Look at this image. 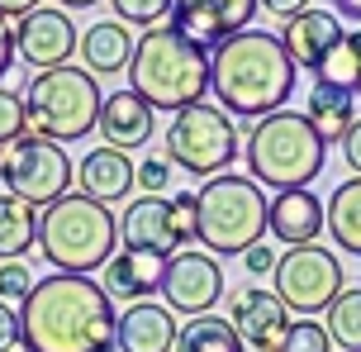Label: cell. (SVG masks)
Instances as JSON below:
<instances>
[{
	"mask_svg": "<svg viewBox=\"0 0 361 352\" xmlns=\"http://www.w3.org/2000/svg\"><path fill=\"white\" fill-rule=\"evenodd\" d=\"M276 262H281V257H276L271 248H262V243L243 253V267H247V277H271V272H276Z\"/></svg>",
	"mask_w": 361,
	"mask_h": 352,
	"instance_id": "d590c367",
	"label": "cell"
},
{
	"mask_svg": "<svg viewBox=\"0 0 361 352\" xmlns=\"http://www.w3.org/2000/svg\"><path fill=\"white\" fill-rule=\"evenodd\" d=\"M281 352H333V338H328L324 324H314V319H295V329H290L286 348Z\"/></svg>",
	"mask_w": 361,
	"mask_h": 352,
	"instance_id": "f546056e",
	"label": "cell"
},
{
	"mask_svg": "<svg viewBox=\"0 0 361 352\" xmlns=\"http://www.w3.org/2000/svg\"><path fill=\"white\" fill-rule=\"evenodd\" d=\"M128 91L143 95L152 110H190L200 95H209V53L171 24L147 29L128 57Z\"/></svg>",
	"mask_w": 361,
	"mask_h": 352,
	"instance_id": "3957f363",
	"label": "cell"
},
{
	"mask_svg": "<svg viewBox=\"0 0 361 352\" xmlns=\"http://www.w3.org/2000/svg\"><path fill=\"white\" fill-rule=\"evenodd\" d=\"M166 162L190 176H224L243 152V129L233 124V114H224L219 105H190V110L171 114L166 124Z\"/></svg>",
	"mask_w": 361,
	"mask_h": 352,
	"instance_id": "ba28073f",
	"label": "cell"
},
{
	"mask_svg": "<svg viewBox=\"0 0 361 352\" xmlns=\"http://www.w3.org/2000/svg\"><path fill=\"white\" fill-rule=\"evenodd\" d=\"M228 324L238 329L243 348L252 352H281L286 348L290 329H295V315L286 310V300L267 291V286H243L228 305Z\"/></svg>",
	"mask_w": 361,
	"mask_h": 352,
	"instance_id": "4fadbf2b",
	"label": "cell"
},
{
	"mask_svg": "<svg viewBox=\"0 0 361 352\" xmlns=\"http://www.w3.org/2000/svg\"><path fill=\"white\" fill-rule=\"evenodd\" d=\"M305 119L314 124V133H319L324 143H343L347 129L357 124V95L333 91V86H319V81H314L309 105H305Z\"/></svg>",
	"mask_w": 361,
	"mask_h": 352,
	"instance_id": "603a6c76",
	"label": "cell"
},
{
	"mask_svg": "<svg viewBox=\"0 0 361 352\" xmlns=\"http://www.w3.org/2000/svg\"><path fill=\"white\" fill-rule=\"evenodd\" d=\"M343 162L361 176V119L352 124V129H347V138H343Z\"/></svg>",
	"mask_w": 361,
	"mask_h": 352,
	"instance_id": "74e56055",
	"label": "cell"
},
{
	"mask_svg": "<svg viewBox=\"0 0 361 352\" xmlns=\"http://www.w3.org/2000/svg\"><path fill=\"white\" fill-rule=\"evenodd\" d=\"M252 19H257V0H176L171 5V29H180L204 53L238 38Z\"/></svg>",
	"mask_w": 361,
	"mask_h": 352,
	"instance_id": "5bb4252c",
	"label": "cell"
},
{
	"mask_svg": "<svg viewBox=\"0 0 361 352\" xmlns=\"http://www.w3.org/2000/svg\"><path fill=\"white\" fill-rule=\"evenodd\" d=\"M333 15L338 19H361V0H333Z\"/></svg>",
	"mask_w": 361,
	"mask_h": 352,
	"instance_id": "60d3db41",
	"label": "cell"
},
{
	"mask_svg": "<svg viewBox=\"0 0 361 352\" xmlns=\"http://www.w3.org/2000/svg\"><path fill=\"white\" fill-rule=\"evenodd\" d=\"M295 72L300 67L290 62L281 34L267 29H243L209 53V91L219 95V110L243 114L252 124L286 110V100L295 95Z\"/></svg>",
	"mask_w": 361,
	"mask_h": 352,
	"instance_id": "7a4b0ae2",
	"label": "cell"
},
{
	"mask_svg": "<svg viewBox=\"0 0 361 352\" xmlns=\"http://www.w3.org/2000/svg\"><path fill=\"white\" fill-rule=\"evenodd\" d=\"M81 57H86L90 76H114L128 72V57H133V34L119 19H100L81 34Z\"/></svg>",
	"mask_w": 361,
	"mask_h": 352,
	"instance_id": "7402d4cb",
	"label": "cell"
},
{
	"mask_svg": "<svg viewBox=\"0 0 361 352\" xmlns=\"http://www.w3.org/2000/svg\"><path fill=\"white\" fill-rule=\"evenodd\" d=\"M257 10H267V15H276V19H295V15L309 10V0H257Z\"/></svg>",
	"mask_w": 361,
	"mask_h": 352,
	"instance_id": "8d00e7d4",
	"label": "cell"
},
{
	"mask_svg": "<svg viewBox=\"0 0 361 352\" xmlns=\"http://www.w3.org/2000/svg\"><path fill=\"white\" fill-rule=\"evenodd\" d=\"M29 10H43V0H0V15L5 19H19V15H29Z\"/></svg>",
	"mask_w": 361,
	"mask_h": 352,
	"instance_id": "ab89813d",
	"label": "cell"
},
{
	"mask_svg": "<svg viewBox=\"0 0 361 352\" xmlns=\"http://www.w3.org/2000/svg\"><path fill=\"white\" fill-rule=\"evenodd\" d=\"M138 186H143V195H162L166 186H171V162H166V152H152L138 162Z\"/></svg>",
	"mask_w": 361,
	"mask_h": 352,
	"instance_id": "1f68e13d",
	"label": "cell"
},
{
	"mask_svg": "<svg viewBox=\"0 0 361 352\" xmlns=\"http://www.w3.org/2000/svg\"><path fill=\"white\" fill-rule=\"evenodd\" d=\"M343 19L333 15V10H314L309 5L305 15H295L281 24V43H286V53L295 67H309V72H319L324 67V57L343 43Z\"/></svg>",
	"mask_w": 361,
	"mask_h": 352,
	"instance_id": "e0dca14e",
	"label": "cell"
},
{
	"mask_svg": "<svg viewBox=\"0 0 361 352\" xmlns=\"http://www.w3.org/2000/svg\"><path fill=\"white\" fill-rule=\"evenodd\" d=\"M243 157H247V176L257 186H271V190H309V181L328 162V143L314 133V124H309L305 114L276 110L247 129Z\"/></svg>",
	"mask_w": 361,
	"mask_h": 352,
	"instance_id": "8992f818",
	"label": "cell"
},
{
	"mask_svg": "<svg viewBox=\"0 0 361 352\" xmlns=\"http://www.w3.org/2000/svg\"><path fill=\"white\" fill-rule=\"evenodd\" d=\"M90 5H100V0H57V10H67V15L72 10H90Z\"/></svg>",
	"mask_w": 361,
	"mask_h": 352,
	"instance_id": "b9f144b4",
	"label": "cell"
},
{
	"mask_svg": "<svg viewBox=\"0 0 361 352\" xmlns=\"http://www.w3.org/2000/svg\"><path fill=\"white\" fill-rule=\"evenodd\" d=\"M24 133V95L0 86V143H10Z\"/></svg>",
	"mask_w": 361,
	"mask_h": 352,
	"instance_id": "d6a6232c",
	"label": "cell"
},
{
	"mask_svg": "<svg viewBox=\"0 0 361 352\" xmlns=\"http://www.w3.org/2000/svg\"><path fill=\"white\" fill-rule=\"evenodd\" d=\"M271 214V195L252 176H209L195 190V243L209 257H243L247 248L262 243Z\"/></svg>",
	"mask_w": 361,
	"mask_h": 352,
	"instance_id": "5b68a950",
	"label": "cell"
},
{
	"mask_svg": "<svg viewBox=\"0 0 361 352\" xmlns=\"http://www.w3.org/2000/svg\"><path fill=\"white\" fill-rule=\"evenodd\" d=\"M314 76H319V86H333V91L361 95V57H357V48L347 43V34H343V43H338V48L324 57V67H319Z\"/></svg>",
	"mask_w": 361,
	"mask_h": 352,
	"instance_id": "83f0119b",
	"label": "cell"
},
{
	"mask_svg": "<svg viewBox=\"0 0 361 352\" xmlns=\"http://www.w3.org/2000/svg\"><path fill=\"white\" fill-rule=\"evenodd\" d=\"M152 105H147L143 95H133V91H109L105 95V105H100V124L95 129L105 133V148H143L147 138L157 133V124H152Z\"/></svg>",
	"mask_w": 361,
	"mask_h": 352,
	"instance_id": "d6986e66",
	"label": "cell"
},
{
	"mask_svg": "<svg viewBox=\"0 0 361 352\" xmlns=\"http://www.w3.org/2000/svg\"><path fill=\"white\" fill-rule=\"evenodd\" d=\"M10 352H29V343H15V348H10Z\"/></svg>",
	"mask_w": 361,
	"mask_h": 352,
	"instance_id": "ee69618b",
	"label": "cell"
},
{
	"mask_svg": "<svg viewBox=\"0 0 361 352\" xmlns=\"http://www.w3.org/2000/svg\"><path fill=\"white\" fill-rule=\"evenodd\" d=\"M15 67V29H10V19L0 15V76Z\"/></svg>",
	"mask_w": 361,
	"mask_h": 352,
	"instance_id": "f35d334b",
	"label": "cell"
},
{
	"mask_svg": "<svg viewBox=\"0 0 361 352\" xmlns=\"http://www.w3.org/2000/svg\"><path fill=\"white\" fill-rule=\"evenodd\" d=\"M29 291H34V272L24 267V262H0V300L10 305V300H29Z\"/></svg>",
	"mask_w": 361,
	"mask_h": 352,
	"instance_id": "4dcf8cb0",
	"label": "cell"
},
{
	"mask_svg": "<svg viewBox=\"0 0 361 352\" xmlns=\"http://www.w3.org/2000/svg\"><path fill=\"white\" fill-rule=\"evenodd\" d=\"M15 343H24V329H19V310L0 300V352H10Z\"/></svg>",
	"mask_w": 361,
	"mask_h": 352,
	"instance_id": "e575fe53",
	"label": "cell"
},
{
	"mask_svg": "<svg viewBox=\"0 0 361 352\" xmlns=\"http://www.w3.org/2000/svg\"><path fill=\"white\" fill-rule=\"evenodd\" d=\"M328 229V210L314 190H276L267 214V233L286 248H309Z\"/></svg>",
	"mask_w": 361,
	"mask_h": 352,
	"instance_id": "2e32d148",
	"label": "cell"
},
{
	"mask_svg": "<svg viewBox=\"0 0 361 352\" xmlns=\"http://www.w3.org/2000/svg\"><path fill=\"white\" fill-rule=\"evenodd\" d=\"M29 248H38V210L0 195V262H24Z\"/></svg>",
	"mask_w": 361,
	"mask_h": 352,
	"instance_id": "d4e9b609",
	"label": "cell"
},
{
	"mask_svg": "<svg viewBox=\"0 0 361 352\" xmlns=\"http://www.w3.org/2000/svg\"><path fill=\"white\" fill-rule=\"evenodd\" d=\"M119 238L133 253H152L162 262L176 257L180 238H176V224H171V200L166 195H138L119 219Z\"/></svg>",
	"mask_w": 361,
	"mask_h": 352,
	"instance_id": "9a60e30c",
	"label": "cell"
},
{
	"mask_svg": "<svg viewBox=\"0 0 361 352\" xmlns=\"http://www.w3.org/2000/svg\"><path fill=\"white\" fill-rule=\"evenodd\" d=\"M76 176H81V195H90V200L100 205H119L133 195V186H138V167L128 162V152L119 148H90L86 157H81V167H76Z\"/></svg>",
	"mask_w": 361,
	"mask_h": 352,
	"instance_id": "ffe728a7",
	"label": "cell"
},
{
	"mask_svg": "<svg viewBox=\"0 0 361 352\" xmlns=\"http://www.w3.org/2000/svg\"><path fill=\"white\" fill-rule=\"evenodd\" d=\"M171 224H176L180 253H185V243H195V190H180L171 200Z\"/></svg>",
	"mask_w": 361,
	"mask_h": 352,
	"instance_id": "836d02e7",
	"label": "cell"
},
{
	"mask_svg": "<svg viewBox=\"0 0 361 352\" xmlns=\"http://www.w3.org/2000/svg\"><path fill=\"white\" fill-rule=\"evenodd\" d=\"M324 329L343 352H361V286H347L324 310Z\"/></svg>",
	"mask_w": 361,
	"mask_h": 352,
	"instance_id": "4316f807",
	"label": "cell"
},
{
	"mask_svg": "<svg viewBox=\"0 0 361 352\" xmlns=\"http://www.w3.org/2000/svg\"><path fill=\"white\" fill-rule=\"evenodd\" d=\"M224 296V267L219 257L209 253H176V257H166V272H162V300L171 315H209Z\"/></svg>",
	"mask_w": 361,
	"mask_h": 352,
	"instance_id": "7c38bea8",
	"label": "cell"
},
{
	"mask_svg": "<svg viewBox=\"0 0 361 352\" xmlns=\"http://www.w3.org/2000/svg\"><path fill=\"white\" fill-rule=\"evenodd\" d=\"M72 157L62 143H48V138H29L19 133L10 143H0V181H5V195L34 205V210H48L53 200L72 195Z\"/></svg>",
	"mask_w": 361,
	"mask_h": 352,
	"instance_id": "9c48e42d",
	"label": "cell"
},
{
	"mask_svg": "<svg viewBox=\"0 0 361 352\" xmlns=\"http://www.w3.org/2000/svg\"><path fill=\"white\" fill-rule=\"evenodd\" d=\"M24 133L48 143H76L100 124V81L86 67H53L24 86Z\"/></svg>",
	"mask_w": 361,
	"mask_h": 352,
	"instance_id": "52a82bcc",
	"label": "cell"
},
{
	"mask_svg": "<svg viewBox=\"0 0 361 352\" xmlns=\"http://www.w3.org/2000/svg\"><path fill=\"white\" fill-rule=\"evenodd\" d=\"M176 0H109V10L119 24H138V29H162V19H171Z\"/></svg>",
	"mask_w": 361,
	"mask_h": 352,
	"instance_id": "f1b7e54d",
	"label": "cell"
},
{
	"mask_svg": "<svg viewBox=\"0 0 361 352\" xmlns=\"http://www.w3.org/2000/svg\"><path fill=\"white\" fill-rule=\"evenodd\" d=\"M276 296L286 300L290 315H324L333 300L347 291V272L338 253L333 248H319V243H309V248H286L281 262H276Z\"/></svg>",
	"mask_w": 361,
	"mask_h": 352,
	"instance_id": "30bf717a",
	"label": "cell"
},
{
	"mask_svg": "<svg viewBox=\"0 0 361 352\" xmlns=\"http://www.w3.org/2000/svg\"><path fill=\"white\" fill-rule=\"evenodd\" d=\"M162 272H166L162 257H152V253H133V248H119V253L105 262L100 286H105L109 300L138 305V300H147L152 291H162Z\"/></svg>",
	"mask_w": 361,
	"mask_h": 352,
	"instance_id": "44dd1931",
	"label": "cell"
},
{
	"mask_svg": "<svg viewBox=\"0 0 361 352\" xmlns=\"http://www.w3.org/2000/svg\"><path fill=\"white\" fill-rule=\"evenodd\" d=\"M347 43H352V48H357V57H361V29H352V34H347Z\"/></svg>",
	"mask_w": 361,
	"mask_h": 352,
	"instance_id": "7bdbcfd3",
	"label": "cell"
},
{
	"mask_svg": "<svg viewBox=\"0 0 361 352\" xmlns=\"http://www.w3.org/2000/svg\"><path fill=\"white\" fill-rule=\"evenodd\" d=\"M38 248L67 277L105 272V262L119 253V219L109 205L72 190L48 210H38Z\"/></svg>",
	"mask_w": 361,
	"mask_h": 352,
	"instance_id": "277c9868",
	"label": "cell"
},
{
	"mask_svg": "<svg viewBox=\"0 0 361 352\" xmlns=\"http://www.w3.org/2000/svg\"><path fill=\"white\" fill-rule=\"evenodd\" d=\"M324 210H328V233H333V243L343 253H352V257H361V176L333 186Z\"/></svg>",
	"mask_w": 361,
	"mask_h": 352,
	"instance_id": "cb8c5ba5",
	"label": "cell"
},
{
	"mask_svg": "<svg viewBox=\"0 0 361 352\" xmlns=\"http://www.w3.org/2000/svg\"><path fill=\"white\" fill-rule=\"evenodd\" d=\"M19 329L29 352H114L119 310L100 281L53 272L19 305Z\"/></svg>",
	"mask_w": 361,
	"mask_h": 352,
	"instance_id": "6da1fadb",
	"label": "cell"
},
{
	"mask_svg": "<svg viewBox=\"0 0 361 352\" xmlns=\"http://www.w3.org/2000/svg\"><path fill=\"white\" fill-rule=\"evenodd\" d=\"M15 57L34 72H53V67H72V53L81 48V34H76V19L57 5H43V10H29L19 15L15 24Z\"/></svg>",
	"mask_w": 361,
	"mask_h": 352,
	"instance_id": "8fae6325",
	"label": "cell"
},
{
	"mask_svg": "<svg viewBox=\"0 0 361 352\" xmlns=\"http://www.w3.org/2000/svg\"><path fill=\"white\" fill-rule=\"evenodd\" d=\"M176 334H180V324L166 305L138 300V305H124L119 329H114V348L119 352H171Z\"/></svg>",
	"mask_w": 361,
	"mask_h": 352,
	"instance_id": "ac0fdd59",
	"label": "cell"
},
{
	"mask_svg": "<svg viewBox=\"0 0 361 352\" xmlns=\"http://www.w3.org/2000/svg\"><path fill=\"white\" fill-rule=\"evenodd\" d=\"M171 352H247V348H243V338H238V329L228 319L200 315V319H190V324H180Z\"/></svg>",
	"mask_w": 361,
	"mask_h": 352,
	"instance_id": "484cf974",
	"label": "cell"
}]
</instances>
